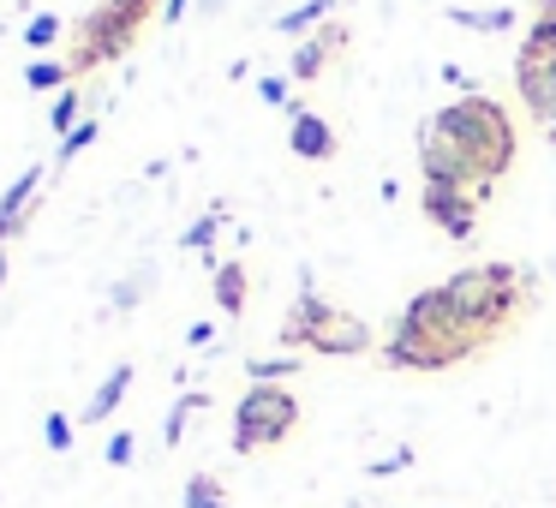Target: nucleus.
I'll return each instance as SVG.
<instances>
[{"mask_svg": "<svg viewBox=\"0 0 556 508\" xmlns=\"http://www.w3.org/2000/svg\"><path fill=\"white\" fill-rule=\"evenodd\" d=\"M425 132L443 138L448 150H460V156H467V168L479 174L484 186H496L508 168H515V120H508L503 102L479 97V90L443 102V109L425 120Z\"/></svg>", "mask_w": 556, "mask_h": 508, "instance_id": "nucleus-1", "label": "nucleus"}, {"mask_svg": "<svg viewBox=\"0 0 556 508\" xmlns=\"http://www.w3.org/2000/svg\"><path fill=\"white\" fill-rule=\"evenodd\" d=\"M448 305H455L460 329H467L472 341H491L503 335L508 323H520L532 305V276L520 264H472V269H455V276L443 281Z\"/></svg>", "mask_w": 556, "mask_h": 508, "instance_id": "nucleus-2", "label": "nucleus"}, {"mask_svg": "<svg viewBox=\"0 0 556 508\" xmlns=\"http://www.w3.org/2000/svg\"><path fill=\"white\" fill-rule=\"evenodd\" d=\"M300 431V395L281 383H252L233 407V455H257V448H276Z\"/></svg>", "mask_w": 556, "mask_h": 508, "instance_id": "nucleus-3", "label": "nucleus"}, {"mask_svg": "<svg viewBox=\"0 0 556 508\" xmlns=\"http://www.w3.org/2000/svg\"><path fill=\"white\" fill-rule=\"evenodd\" d=\"M472 353H479V341L431 335V329L407 323V317H395V323H389V341H383V365H395V371H448V365L472 359Z\"/></svg>", "mask_w": 556, "mask_h": 508, "instance_id": "nucleus-4", "label": "nucleus"}, {"mask_svg": "<svg viewBox=\"0 0 556 508\" xmlns=\"http://www.w3.org/2000/svg\"><path fill=\"white\" fill-rule=\"evenodd\" d=\"M132 37H138V25H132V18H121L114 7H97L90 18H78L73 54H66L73 78L90 73V66H102V61H114V54H126V49H132Z\"/></svg>", "mask_w": 556, "mask_h": 508, "instance_id": "nucleus-5", "label": "nucleus"}, {"mask_svg": "<svg viewBox=\"0 0 556 508\" xmlns=\"http://www.w3.org/2000/svg\"><path fill=\"white\" fill-rule=\"evenodd\" d=\"M419 209H425L431 228L448 233V240H472V228H479V192H443V186H425Z\"/></svg>", "mask_w": 556, "mask_h": 508, "instance_id": "nucleus-6", "label": "nucleus"}, {"mask_svg": "<svg viewBox=\"0 0 556 508\" xmlns=\"http://www.w3.org/2000/svg\"><path fill=\"white\" fill-rule=\"evenodd\" d=\"M515 90H520V102H527V114L539 126L556 120V54H551V61L520 54V61H515Z\"/></svg>", "mask_w": 556, "mask_h": 508, "instance_id": "nucleus-7", "label": "nucleus"}, {"mask_svg": "<svg viewBox=\"0 0 556 508\" xmlns=\"http://www.w3.org/2000/svg\"><path fill=\"white\" fill-rule=\"evenodd\" d=\"M348 49V25H336L329 18L317 37H305L300 49H293V61H288V78H300V85H312V78H324V66L336 61V54Z\"/></svg>", "mask_w": 556, "mask_h": 508, "instance_id": "nucleus-8", "label": "nucleus"}, {"mask_svg": "<svg viewBox=\"0 0 556 508\" xmlns=\"http://www.w3.org/2000/svg\"><path fill=\"white\" fill-rule=\"evenodd\" d=\"M329 312H336V305H329L317 288H300V300L288 305V317H281V341H288L293 353H300V347H312V335L329 323Z\"/></svg>", "mask_w": 556, "mask_h": 508, "instance_id": "nucleus-9", "label": "nucleus"}, {"mask_svg": "<svg viewBox=\"0 0 556 508\" xmlns=\"http://www.w3.org/2000/svg\"><path fill=\"white\" fill-rule=\"evenodd\" d=\"M305 353H324V359H348V353H371V329L359 323V317L348 312H329V323L312 335V347Z\"/></svg>", "mask_w": 556, "mask_h": 508, "instance_id": "nucleus-10", "label": "nucleus"}, {"mask_svg": "<svg viewBox=\"0 0 556 508\" xmlns=\"http://www.w3.org/2000/svg\"><path fill=\"white\" fill-rule=\"evenodd\" d=\"M288 144H293V156H300V162H329V156H336V126H329L324 114H312V109H293Z\"/></svg>", "mask_w": 556, "mask_h": 508, "instance_id": "nucleus-11", "label": "nucleus"}, {"mask_svg": "<svg viewBox=\"0 0 556 508\" xmlns=\"http://www.w3.org/2000/svg\"><path fill=\"white\" fill-rule=\"evenodd\" d=\"M37 198H42V168H25L13 186H7V198H0V245L25 228V216H30V204H37Z\"/></svg>", "mask_w": 556, "mask_h": 508, "instance_id": "nucleus-12", "label": "nucleus"}, {"mask_svg": "<svg viewBox=\"0 0 556 508\" xmlns=\"http://www.w3.org/2000/svg\"><path fill=\"white\" fill-rule=\"evenodd\" d=\"M126 389H132V365H114V371L97 383V395L85 401V424H102V419H109V412L126 401Z\"/></svg>", "mask_w": 556, "mask_h": 508, "instance_id": "nucleus-13", "label": "nucleus"}, {"mask_svg": "<svg viewBox=\"0 0 556 508\" xmlns=\"http://www.w3.org/2000/svg\"><path fill=\"white\" fill-rule=\"evenodd\" d=\"M329 18H336V0H305V7H293V13L276 18L281 37H305V30H324Z\"/></svg>", "mask_w": 556, "mask_h": 508, "instance_id": "nucleus-14", "label": "nucleus"}, {"mask_svg": "<svg viewBox=\"0 0 556 508\" xmlns=\"http://www.w3.org/2000/svg\"><path fill=\"white\" fill-rule=\"evenodd\" d=\"M216 305L228 317L245 312V264H216Z\"/></svg>", "mask_w": 556, "mask_h": 508, "instance_id": "nucleus-15", "label": "nucleus"}, {"mask_svg": "<svg viewBox=\"0 0 556 508\" xmlns=\"http://www.w3.org/2000/svg\"><path fill=\"white\" fill-rule=\"evenodd\" d=\"M180 508H228V491H222L216 472H192L180 491Z\"/></svg>", "mask_w": 556, "mask_h": 508, "instance_id": "nucleus-16", "label": "nucleus"}, {"mask_svg": "<svg viewBox=\"0 0 556 508\" xmlns=\"http://www.w3.org/2000/svg\"><path fill=\"white\" fill-rule=\"evenodd\" d=\"M198 407H210V395H198V389H192V395H180V401H174L168 424H162V443H168V448H180V436H186V424H192V412H198Z\"/></svg>", "mask_w": 556, "mask_h": 508, "instance_id": "nucleus-17", "label": "nucleus"}, {"mask_svg": "<svg viewBox=\"0 0 556 508\" xmlns=\"http://www.w3.org/2000/svg\"><path fill=\"white\" fill-rule=\"evenodd\" d=\"M25 85L30 90H66V85H73V66H66V61H42V54H37V61L25 66Z\"/></svg>", "mask_w": 556, "mask_h": 508, "instance_id": "nucleus-18", "label": "nucleus"}, {"mask_svg": "<svg viewBox=\"0 0 556 508\" xmlns=\"http://www.w3.org/2000/svg\"><path fill=\"white\" fill-rule=\"evenodd\" d=\"M78 109H85V90H78V85H66L61 97H54V109H49V126L66 138V132L78 126Z\"/></svg>", "mask_w": 556, "mask_h": 508, "instance_id": "nucleus-19", "label": "nucleus"}, {"mask_svg": "<svg viewBox=\"0 0 556 508\" xmlns=\"http://www.w3.org/2000/svg\"><path fill=\"white\" fill-rule=\"evenodd\" d=\"M245 371H252V383H281V377H293V371H300V353H276V359H252Z\"/></svg>", "mask_w": 556, "mask_h": 508, "instance_id": "nucleus-20", "label": "nucleus"}, {"mask_svg": "<svg viewBox=\"0 0 556 508\" xmlns=\"http://www.w3.org/2000/svg\"><path fill=\"white\" fill-rule=\"evenodd\" d=\"M520 54H539V61H551V54H556V18H532V30L520 37Z\"/></svg>", "mask_w": 556, "mask_h": 508, "instance_id": "nucleus-21", "label": "nucleus"}, {"mask_svg": "<svg viewBox=\"0 0 556 508\" xmlns=\"http://www.w3.org/2000/svg\"><path fill=\"white\" fill-rule=\"evenodd\" d=\"M90 144H97V120H78L73 132L61 138V150H54V168H66V162H73L78 150H90Z\"/></svg>", "mask_w": 556, "mask_h": 508, "instance_id": "nucleus-22", "label": "nucleus"}, {"mask_svg": "<svg viewBox=\"0 0 556 508\" xmlns=\"http://www.w3.org/2000/svg\"><path fill=\"white\" fill-rule=\"evenodd\" d=\"M216 228H222V209H210V216H198L192 228L180 233V245L186 252H210V245H216Z\"/></svg>", "mask_w": 556, "mask_h": 508, "instance_id": "nucleus-23", "label": "nucleus"}, {"mask_svg": "<svg viewBox=\"0 0 556 508\" xmlns=\"http://www.w3.org/2000/svg\"><path fill=\"white\" fill-rule=\"evenodd\" d=\"M448 18H455V25H467V30H508V25H515V13H508V7H491V13H460V7H455Z\"/></svg>", "mask_w": 556, "mask_h": 508, "instance_id": "nucleus-24", "label": "nucleus"}, {"mask_svg": "<svg viewBox=\"0 0 556 508\" xmlns=\"http://www.w3.org/2000/svg\"><path fill=\"white\" fill-rule=\"evenodd\" d=\"M25 42H30V49H54V42H61V18H54V13H37V18L25 25Z\"/></svg>", "mask_w": 556, "mask_h": 508, "instance_id": "nucleus-25", "label": "nucleus"}, {"mask_svg": "<svg viewBox=\"0 0 556 508\" xmlns=\"http://www.w3.org/2000/svg\"><path fill=\"white\" fill-rule=\"evenodd\" d=\"M42 443H49L54 455H66V448H73V419H66V412H49V419H42Z\"/></svg>", "mask_w": 556, "mask_h": 508, "instance_id": "nucleus-26", "label": "nucleus"}, {"mask_svg": "<svg viewBox=\"0 0 556 508\" xmlns=\"http://www.w3.org/2000/svg\"><path fill=\"white\" fill-rule=\"evenodd\" d=\"M144 288H150V269H138V276H126L121 288H114V312H132V305L144 300Z\"/></svg>", "mask_w": 556, "mask_h": 508, "instance_id": "nucleus-27", "label": "nucleus"}, {"mask_svg": "<svg viewBox=\"0 0 556 508\" xmlns=\"http://www.w3.org/2000/svg\"><path fill=\"white\" fill-rule=\"evenodd\" d=\"M132 455H138V436L132 431H114L109 436V467H132Z\"/></svg>", "mask_w": 556, "mask_h": 508, "instance_id": "nucleus-28", "label": "nucleus"}, {"mask_svg": "<svg viewBox=\"0 0 556 508\" xmlns=\"http://www.w3.org/2000/svg\"><path fill=\"white\" fill-rule=\"evenodd\" d=\"M257 97H264V102H269V109H288V114H293V109H300V102H293V97H288V78H264V85H257Z\"/></svg>", "mask_w": 556, "mask_h": 508, "instance_id": "nucleus-29", "label": "nucleus"}, {"mask_svg": "<svg viewBox=\"0 0 556 508\" xmlns=\"http://www.w3.org/2000/svg\"><path fill=\"white\" fill-rule=\"evenodd\" d=\"M407 467H413V448H395V455L371 460V479H395V472H407Z\"/></svg>", "mask_w": 556, "mask_h": 508, "instance_id": "nucleus-30", "label": "nucleus"}, {"mask_svg": "<svg viewBox=\"0 0 556 508\" xmlns=\"http://www.w3.org/2000/svg\"><path fill=\"white\" fill-rule=\"evenodd\" d=\"M210 341H216V329H210V323H192V329H186V347H210Z\"/></svg>", "mask_w": 556, "mask_h": 508, "instance_id": "nucleus-31", "label": "nucleus"}, {"mask_svg": "<svg viewBox=\"0 0 556 508\" xmlns=\"http://www.w3.org/2000/svg\"><path fill=\"white\" fill-rule=\"evenodd\" d=\"M186 13H192V0H162V18H168V25H180Z\"/></svg>", "mask_w": 556, "mask_h": 508, "instance_id": "nucleus-32", "label": "nucleus"}, {"mask_svg": "<svg viewBox=\"0 0 556 508\" xmlns=\"http://www.w3.org/2000/svg\"><path fill=\"white\" fill-rule=\"evenodd\" d=\"M539 18H556V0H539Z\"/></svg>", "mask_w": 556, "mask_h": 508, "instance_id": "nucleus-33", "label": "nucleus"}, {"mask_svg": "<svg viewBox=\"0 0 556 508\" xmlns=\"http://www.w3.org/2000/svg\"><path fill=\"white\" fill-rule=\"evenodd\" d=\"M544 138H551V144H556V120H544Z\"/></svg>", "mask_w": 556, "mask_h": 508, "instance_id": "nucleus-34", "label": "nucleus"}, {"mask_svg": "<svg viewBox=\"0 0 556 508\" xmlns=\"http://www.w3.org/2000/svg\"><path fill=\"white\" fill-rule=\"evenodd\" d=\"M0 281H7V245H0Z\"/></svg>", "mask_w": 556, "mask_h": 508, "instance_id": "nucleus-35", "label": "nucleus"}, {"mask_svg": "<svg viewBox=\"0 0 556 508\" xmlns=\"http://www.w3.org/2000/svg\"><path fill=\"white\" fill-rule=\"evenodd\" d=\"M204 13H222V0H204Z\"/></svg>", "mask_w": 556, "mask_h": 508, "instance_id": "nucleus-36", "label": "nucleus"}]
</instances>
